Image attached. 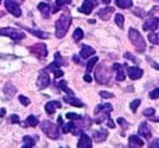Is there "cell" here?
Returning a JSON list of instances; mask_svg holds the SVG:
<instances>
[{"mask_svg": "<svg viewBox=\"0 0 159 148\" xmlns=\"http://www.w3.org/2000/svg\"><path fill=\"white\" fill-rule=\"evenodd\" d=\"M72 18L68 12L64 13L58 20L55 22V27H56V37L58 39H61L66 36V34L68 32L69 27L71 25Z\"/></svg>", "mask_w": 159, "mask_h": 148, "instance_id": "obj_1", "label": "cell"}, {"mask_svg": "<svg viewBox=\"0 0 159 148\" xmlns=\"http://www.w3.org/2000/svg\"><path fill=\"white\" fill-rule=\"evenodd\" d=\"M128 37H129V40L131 41V44L134 45V47L137 49V51L141 53L146 49V42H145V39L140 35V32L138 31L135 28H130L129 31H128Z\"/></svg>", "mask_w": 159, "mask_h": 148, "instance_id": "obj_2", "label": "cell"}, {"mask_svg": "<svg viewBox=\"0 0 159 148\" xmlns=\"http://www.w3.org/2000/svg\"><path fill=\"white\" fill-rule=\"evenodd\" d=\"M111 69L107 67L106 65H99L97 68H96V72H95V78L97 80L98 84H107V82L110 80L111 78Z\"/></svg>", "mask_w": 159, "mask_h": 148, "instance_id": "obj_3", "label": "cell"}, {"mask_svg": "<svg viewBox=\"0 0 159 148\" xmlns=\"http://www.w3.org/2000/svg\"><path fill=\"white\" fill-rule=\"evenodd\" d=\"M40 128L45 132V135L47 137L51 138V139H58L59 136H60L59 127L56 124L51 123L50 120H43L40 125Z\"/></svg>", "mask_w": 159, "mask_h": 148, "instance_id": "obj_4", "label": "cell"}, {"mask_svg": "<svg viewBox=\"0 0 159 148\" xmlns=\"http://www.w3.org/2000/svg\"><path fill=\"white\" fill-rule=\"evenodd\" d=\"M0 35L1 36H6V37H9L13 40H21L26 37L25 32L19 31V30L13 29V28H9V27L0 29Z\"/></svg>", "mask_w": 159, "mask_h": 148, "instance_id": "obj_5", "label": "cell"}, {"mask_svg": "<svg viewBox=\"0 0 159 148\" xmlns=\"http://www.w3.org/2000/svg\"><path fill=\"white\" fill-rule=\"evenodd\" d=\"M29 50L34 56H37L38 58H45L48 56V50L45 44H36V45L29 47Z\"/></svg>", "mask_w": 159, "mask_h": 148, "instance_id": "obj_6", "label": "cell"}, {"mask_svg": "<svg viewBox=\"0 0 159 148\" xmlns=\"http://www.w3.org/2000/svg\"><path fill=\"white\" fill-rule=\"evenodd\" d=\"M5 7L9 12L15 17H20L21 16V9L19 7V5L13 1V0H5Z\"/></svg>", "mask_w": 159, "mask_h": 148, "instance_id": "obj_7", "label": "cell"}, {"mask_svg": "<svg viewBox=\"0 0 159 148\" xmlns=\"http://www.w3.org/2000/svg\"><path fill=\"white\" fill-rule=\"evenodd\" d=\"M50 84V78H49V75L46 72V70H40L39 76H38L37 79V87L38 89L43 90L46 87H48Z\"/></svg>", "mask_w": 159, "mask_h": 148, "instance_id": "obj_8", "label": "cell"}, {"mask_svg": "<svg viewBox=\"0 0 159 148\" xmlns=\"http://www.w3.org/2000/svg\"><path fill=\"white\" fill-rule=\"evenodd\" d=\"M159 27V18L157 17H151L148 20L143 24V30H151V31H155Z\"/></svg>", "mask_w": 159, "mask_h": 148, "instance_id": "obj_9", "label": "cell"}, {"mask_svg": "<svg viewBox=\"0 0 159 148\" xmlns=\"http://www.w3.org/2000/svg\"><path fill=\"white\" fill-rule=\"evenodd\" d=\"M127 74L129 76L130 79L133 80H137L139 78H141L143 75V70L140 68H138V67H128L127 68Z\"/></svg>", "mask_w": 159, "mask_h": 148, "instance_id": "obj_10", "label": "cell"}, {"mask_svg": "<svg viewBox=\"0 0 159 148\" xmlns=\"http://www.w3.org/2000/svg\"><path fill=\"white\" fill-rule=\"evenodd\" d=\"M80 135L81 136H80L79 143L77 144L78 148H91L93 147V141H91L90 137H89L87 134L81 132Z\"/></svg>", "mask_w": 159, "mask_h": 148, "instance_id": "obj_11", "label": "cell"}, {"mask_svg": "<svg viewBox=\"0 0 159 148\" xmlns=\"http://www.w3.org/2000/svg\"><path fill=\"white\" fill-rule=\"evenodd\" d=\"M108 134H109L108 130H106L105 128H101V129H99V130H95L93 136L96 143H102V141H105V140L107 139Z\"/></svg>", "mask_w": 159, "mask_h": 148, "instance_id": "obj_12", "label": "cell"}, {"mask_svg": "<svg viewBox=\"0 0 159 148\" xmlns=\"http://www.w3.org/2000/svg\"><path fill=\"white\" fill-rule=\"evenodd\" d=\"M138 134L140 136H143V138H146V139H150L151 130L148 125H147V123H141L139 128H138Z\"/></svg>", "mask_w": 159, "mask_h": 148, "instance_id": "obj_13", "label": "cell"}, {"mask_svg": "<svg viewBox=\"0 0 159 148\" xmlns=\"http://www.w3.org/2000/svg\"><path fill=\"white\" fill-rule=\"evenodd\" d=\"M112 110L111 104H103V105H98L95 109V115H97L98 113H102V115L105 116H109V113Z\"/></svg>", "mask_w": 159, "mask_h": 148, "instance_id": "obj_14", "label": "cell"}, {"mask_svg": "<svg viewBox=\"0 0 159 148\" xmlns=\"http://www.w3.org/2000/svg\"><path fill=\"white\" fill-rule=\"evenodd\" d=\"M115 9L112 8V7H106V8H102L100 9V10L98 11V16L99 18L101 19V20H109V18H110V16L112 15V12H114Z\"/></svg>", "mask_w": 159, "mask_h": 148, "instance_id": "obj_15", "label": "cell"}, {"mask_svg": "<svg viewBox=\"0 0 159 148\" xmlns=\"http://www.w3.org/2000/svg\"><path fill=\"white\" fill-rule=\"evenodd\" d=\"M64 100L66 101L67 104H69V105L74 106V107H84V103H82L80 99H78V98L74 97V95H70V96H65L64 97Z\"/></svg>", "mask_w": 159, "mask_h": 148, "instance_id": "obj_16", "label": "cell"}, {"mask_svg": "<svg viewBox=\"0 0 159 148\" xmlns=\"http://www.w3.org/2000/svg\"><path fill=\"white\" fill-rule=\"evenodd\" d=\"M56 108H61V103L60 101H48L45 106V110L47 111L49 115H52L55 111H56Z\"/></svg>", "mask_w": 159, "mask_h": 148, "instance_id": "obj_17", "label": "cell"}, {"mask_svg": "<svg viewBox=\"0 0 159 148\" xmlns=\"http://www.w3.org/2000/svg\"><path fill=\"white\" fill-rule=\"evenodd\" d=\"M93 7H95V5L91 2L90 0H84L82 6L79 8V11L82 13H85V15H89V13L93 12Z\"/></svg>", "mask_w": 159, "mask_h": 148, "instance_id": "obj_18", "label": "cell"}, {"mask_svg": "<svg viewBox=\"0 0 159 148\" xmlns=\"http://www.w3.org/2000/svg\"><path fill=\"white\" fill-rule=\"evenodd\" d=\"M128 146L131 148H136V147H143V139L139 138V136L137 135H133L130 136L129 139H128Z\"/></svg>", "mask_w": 159, "mask_h": 148, "instance_id": "obj_19", "label": "cell"}, {"mask_svg": "<svg viewBox=\"0 0 159 148\" xmlns=\"http://www.w3.org/2000/svg\"><path fill=\"white\" fill-rule=\"evenodd\" d=\"M95 49L93 48H91L90 46H87V45H82L81 47V50H80V57L84 59H87L88 57H90V56H93V53H95Z\"/></svg>", "mask_w": 159, "mask_h": 148, "instance_id": "obj_20", "label": "cell"}, {"mask_svg": "<svg viewBox=\"0 0 159 148\" xmlns=\"http://www.w3.org/2000/svg\"><path fill=\"white\" fill-rule=\"evenodd\" d=\"M122 67L124 66H121L119 63H115L114 67H112L114 69H117V75H116L117 81H124V80L126 79V74H125V72L122 70Z\"/></svg>", "mask_w": 159, "mask_h": 148, "instance_id": "obj_21", "label": "cell"}, {"mask_svg": "<svg viewBox=\"0 0 159 148\" xmlns=\"http://www.w3.org/2000/svg\"><path fill=\"white\" fill-rule=\"evenodd\" d=\"M38 10H39V12L41 13V16H43V18L47 19L48 17H49V13H50V7H49L48 3L40 2L39 5H38Z\"/></svg>", "mask_w": 159, "mask_h": 148, "instance_id": "obj_22", "label": "cell"}, {"mask_svg": "<svg viewBox=\"0 0 159 148\" xmlns=\"http://www.w3.org/2000/svg\"><path fill=\"white\" fill-rule=\"evenodd\" d=\"M16 91H17V89L13 87L10 82H7V84H6V86L3 87V93L6 94V96H7L8 98L12 97V96L16 94Z\"/></svg>", "mask_w": 159, "mask_h": 148, "instance_id": "obj_23", "label": "cell"}, {"mask_svg": "<svg viewBox=\"0 0 159 148\" xmlns=\"http://www.w3.org/2000/svg\"><path fill=\"white\" fill-rule=\"evenodd\" d=\"M117 7L122 9H127L133 7V0H116Z\"/></svg>", "mask_w": 159, "mask_h": 148, "instance_id": "obj_24", "label": "cell"}, {"mask_svg": "<svg viewBox=\"0 0 159 148\" xmlns=\"http://www.w3.org/2000/svg\"><path fill=\"white\" fill-rule=\"evenodd\" d=\"M71 1L72 0H56V2H55V5H53L52 12L53 13L58 12V10H59L60 7H62V6H65V5H69Z\"/></svg>", "mask_w": 159, "mask_h": 148, "instance_id": "obj_25", "label": "cell"}, {"mask_svg": "<svg viewBox=\"0 0 159 148\" xmlns=\"http://www.w3.org/2000/svg\"><path fill=\"white\" fill-rule=\"evenodd\" d=\"M22 28H24V29H26V30H28L30 34H32V35H34V36H37V37L41 38V39H46V38H48L47 32H43V31H39V30L30 29V28H28V27H24V26H22Z\"/></svg>", "mask_w": 159, "mask_h": 148, "instance_id": "obj_26", "label": "cell"}, {"mask_svg": "<svg viewBox=\"0 0 159 148\" xmlns=\"http://www.w3.org/2000/svg\"><path fill=\"white\" fill-rule=\"evenodd\" d=\"M22 141H24V145H22V147H25V148L34 147V144H36L34 139L32 137H30V136H24V138H22Z\"/></svg>", "mask_w": 159, "mask_h": 148, "instance_id": "obj_27", "label": "cell"}, {"mask_svg": "<svg viewBox=\"0 0 159 148\" xmlns=\"http://www.w3.org/2000/svg\"><path fill=\"white\" fill-rule=\"evenodd\" d=\"M38 124H39V120H38L37 117H34V115H30V116L27 117L26 125H28V126H30V127H36Z\"/></svg>", "mask_w": 159, "mask_h": 148, "instance_id": "obj_28", "label": "cell"}, {"mask_svg": "<svg viewBox=\"0 0 159 148\" xmlns=\"http://www.w3.org/2000/svg\"><path fill=\"white\" fill-rule=\"evenodd\" d=\"M115 22L118 27H119L120 29L124 28V22H125V17L122 16L121 13H117L116 16H115Z\"/></svg>", "mask_w": 159, "mask_h": 148, "instance_id": "obj_29", "label": "cell"}, {"mask_svg": "<svg viewBox=\"0 0 159 148\" xmlns=\"http://www.w3.org/2000/svg\"><path fill=\"white\" fill-rule=\"evenodd\" d=\"M148 40L152 45H159V32L158 34H155L154 31L150 32L148 35Z\"/></svg>", "mask_w": 159, "mask_h": 148, "instance_id": "obj_30", "label": "cell"}, {"mask_svg": "<svg viewBox=\"0 0 159 148\" xmlns=\"http://www.w3.org/2000/svg\"><path fill=\"white\" fill-rule=\"evenodd\" d=\"M72 38H74L75 41H80V40L84 38V31H82L80 28H77V29L74 31V35H72Z\"/></svg>", "mask_w": 159, "mask_h": 148, "instance_id": "obj_31", "label": "cell"}, {"mask_svg": "<svg viewBox=\"0 0 159 148\" xmlns=\"http://www.w3.org/2000/svg\"><path fill=\"white\" fill-rule=\"evenodd\" d=\"M59 87H60L61 90H64L66 94H68V95H74V91H72L71 89H69L68 86H67V82L65 81V80H61V81L59 82Z\"/></svg>", "mask_w": 159, "mask_h": 148, "instance_id": "obj_32", "label": "cell"}, {"mask_svg": "<svg viewBox=\"0 0 159 148\" xmlns=\"http://www.w3.org/2000/svg\"><path fill=\"white\" fill-rule=\"evenodd\" d=\"M98 60H99L98 57H93V58H91L90 60L88 61V62H87V72H88V74H90V72L93 70V66H95L96 62H97Z\"/></svg>", "mask_w": 159, "mask_h": 148, "instance_id": "obj_33", "label": "cell"}, {"mask_svg": "<svg viewBox=\"0 0 159 148\" xmlns=\"http://www.w3.org/2000/svg\"><path fill=\"white\" fill-rule=\"evenodd\" d=\"M62 132L66 134V132H72V129L75 128V123L72 120L71 123H68V124H64L62 125Z\"/></svg>", "mask_w": 159, "mask_h": 148, "instance_id": "obj_34", "label": "cell"}, {"mask_svg": "<svg viewBox=\"0 0 159 148\" xmlns=\"http://www.w3.org/2000/svg\"><path fill=\"white\" fill-rule=\"evenodd\" d=\"M140 99H135V100H133L131 103H130L129 107H130V110L133 111V113H136L138 109V107H139V105H140Z\"/></svg>", "mask_w": 159, "mask_h": 148, "instance_id": "obj_35", "label": "cell"}, {"mask_svg": "<svg viewBox=\"0 0 159 148\" xmlns=\"http://www.w3.org/2000/svg\"><path fill=\"white\" fill-rule=\"evenodd\" d=\"M149 97L150 99H158L159 98V88H155L152 91L149 93Z\"/></svg>", "mask_w": 159, "mask_h": 148, "instance_id": "obj_36", "label": "cell"}, {"mask_svg": "<svg viewBox=\"0 0 159 148\" xmlns=\"http://www.w3.org/2000/svg\"><path fill=\"white\" fill-rule=\"evenodd\" d=\"M19 101H20L24 106H28L30 104V99L29 98L25 97L24 95H19Z\"/></svg>", "mask_w": 159, "mask_h": 148, "instance_id": "obj_37", "label": "cell"}, {"mask_svg": "<svg viewBox=\"0 0 159 148\" xmlns=\"http://www.w3.org/2000/svg\"><path fill=\"white\" fill-rule=\"evenodd\" d=\"M155 113H156V110H155L154 108H147V109H145V110H143V114L145 115L146 117H151V116H154Z\"/></svg>", "mask_w": 159, "mask_h": 148, "instance_id": "obj_38", "label": "cell"}, {"mask_svg": "<svg viewBox=\"0 0 159 148\" xmlns=\"http://www.w3.org/2000/svg\"><path fill=\"white\" fill-rule=\"evenodd\" d=\"M66 117L68 119H72V120H79V118H81V116H79L78 114H75V113H68Z\"/></svg>", "mask_w": 159, "mask_h": 148, "instance_id": "obj_39", "label": "cell"}, {"mask_svg": "<svg viewBox=\"0 0 159 148\" xmlns=\"http://www.w3.org/2000/svg\"><path fill=\"white\" fill-rule=\"evenodd\" d=\"M117 123H118V124L121 126V128H124V129H127L128 127H129V126H128V123L126 122L124 118H118V119H117Z\"/></svg>", "mask_w": 159, "mask_h": 148, "instance_id": "obj_40", "label": "cell"}, {"mask_svg": "<svg viewBox=\"0 0 159 148\" xmlns=\"http://www.w3.org/2000/svg\"><path fill=\"white\" fill-rule=\"evenodd\" d=\"M99 95L102 98H114V94L109 93V91H103V90L99 93Z\"/></svg>", "mask_w": 159, "mask_h": 148, "instance_id": "obj_41", "label": "cell"}, {"mask_svg": "<svg viewBox=\"0 0 159 148\" xmlns=\"http://www.w3.org/2000/svg\"><path fill=\"white\" fill-rule=\"evenodd\" d=\"M52 72L55 74V78H60L61 76H64V72H61L59 68H55Z\"/></svg>", "mask_w": 159, "mask_h": 148, "instance_id": "obj_42", "label": "cell"}, {"mask_svg": "<svg viewBox=\"0 0 159 148\" xmlns=\"http://www.w3.org/2000/svg\"><path fill=\"white\" fill-rule=\"evenodd\" d=\"M149 147L150 148H159V139L158 138H155V139L151 141L150 145H149Z\"/></svg>", "mask_w": 159, "mask_h": 148, "instance_id": "obj_43", "label": "cell"}, {"mask_svg": "<svg viewBox=\"0 0 159 148\" xmlns=\"http://www.w3.org/2000/svg\"><path fill=\"white\" fill-rule=\"evenodd\" d=\"M10 122L12 123V124H18V123L20 122V118H19V116H17V115H11Z\"/></svg>", "mask_w": 159, "mask_h": 148, "instance_id": "obj_44", "label": "cell"}, {"mask_svg": "<svg viewBox=\"0 0 159 148\" xmlns=\"http://www.w3.org/2000/svg\"><path fill=\"white\" fill-rule=\"evenodd\" d=\"M124 57H125L126 59H130V60H133V61H138V59L136 58V57H134L130 53H126L125 55H124Z\"/></svg>", "mask_w": 159, "mask_h": 148, "instance_id": "obj_45", "label": "cell"}, {"mask_svg": "<svg viewBox=\"0 0 159 148\" xmlns=\"http://www.w3.org/2000/svg\"><path fill=\"white\" fill-rule=\"evenodd\" d=\"M147 60L149 61V63H150V66H152L155 69H159V65H157L156 63V61H154V60H151L149 57H147Z\"/></svg>", "mask_w": 159, "mask_h": 148, "instance_id": "obj_46", "label": "cell"}, {"mask_svg": "<svg viewBox=\"0 0 159 148\" xmlns=\"http://www.w3.org/2000/svg\"><path fill=\"white\" fill-rule=\"evenodd\" d=\"M84 80H85L86 82H91V81H93V78H91L90 75H89L87 72V74H86L85 76H84Z\"/></svg>", "mask_w": 159, "mask_h": 148, "instance_id": "obj_47", "label": "cell"}, {"mask_svg": "<svg viewBox=\"0 0 159 148\" xmlns=\"http://www.w3.org/2000/svg\"><path fill=\"white\" fill-rule=\"evenodd\" d=\"M107 119H108V122H107V123H108V126L110 127V128H115V124H114V122H112L111 119H110V117H108Z\"/></svg>", "mask_w": 159, "mask_h": 148, "instance_id": "obj_48", "label": "cell"}, {"mask_svg": "<svg viewBox=\"0 0 159 148\" xmlns=\"http://www.w3.org/2000/svg\"><path fill=\"white\" fill-rule=\"evenodd\" d=\"M58 123L60 124V126H62V125H64V122H62V117H61V116L58 117Z\"/></svg>", "mask_w": 159, "mask_h": 148, "instance_id": "obj_49", "label": "cell"}, {"mask_svg": "<svg viewBox=\"0 0 159 148\" xmlns=\"http://www.w3.org/2000/svg\"><path fill=\"white\" fill-rule=\"evenodd\" d=\"M74 59H75V61H76V63H80V61H79V59L76 57V56H74Z\"/></svg>", "mask_w": 159, "mask_h": 148, "instance_id": "obj_50", "label": "cell"}, {"mask_svg": "<svg viewBox=\"0 0 159 148\" xmlns=\"http://www.w3.org/2000/svg\"><path fill=\"white\" fill-rule=\"evenodd\" d=\"M102 2L103 3H107V5H108V3L110 2V0H102Z\"/></svg>", "mask_w": 159, "mask_h": 148, "instance_id": "obj_51", "label": "cell"}, {"mask_svg": "<svg viewBox=\"0 0 159 148\" xmlns=\"http://www.w3.org/2000/svg\"><path fill=\"white\" fill-rule=\"evenodd\" d=\"M152 1H157V2H159V0H152Z\"/></svg>", "mask_w": 159, "mask_h": 148, "instance_id": "obj_52", "label": "cell"}, {"mask_svg": "<svg viewBox=\"0 0 159 148\" xmlns=\"http://www.w3.org/2000/svg\"><path fill=\"white\" fill-rule=\"evenodd\" d=\"M1 1H2V0H0V3H1Z\"/></svg>", "mask_w": 159, "mask_h": 148, "instance_id": "obj_53", "label": "cell"}]
</instances>
